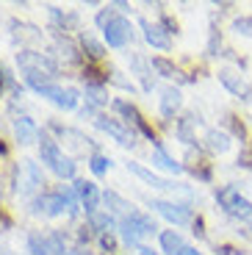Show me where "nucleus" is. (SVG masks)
<instances>
[{
  "label": "nucleus",
  "instance_id": "nucleus-1",
  "mask_svg": "<svg viewBox=\"0 0 252 255\" xmlns=\"http://www.w3.org/2000/svg\"><path fill=\"white\" fill-rule=\"evenodd\" d=\"M39 150H42V161L50 166L56 175H61V178H72V175H75V164H72V158H67V155L58 150V144L47 133H42Z\"/></svg>",
  "mask_w": 252,
  "mask_h": 255
},
{
  "label": "nucleus",
  "instance_id": "nucleus-18",
  "mask_svg": "<svg viewBox=\"0 0 252 255\" xmlns=\"http://www.w3.org/2000/svg\"><path fill=\"white\" fill-rule=\"evenodd\" d=\"M161 247H164V253H169V255H180L183 250H186V244H183L180 233L164 230V233H161Z\"/></svg>",
  "mask_w": 252,
  "mask_h": 255
},
{
  "label": "nucleus",
  "instance_id": "nucleus-19",
  "mask_svg": "<svg viewBox=\"0 0 252 255\" xmlns=\"http://www.w3.org/2000/svg\"><path fill=\"white\" fill-rule=\"evenodd\" d=\"M205 141H208V147L214 153H227V150H230V136L222 133V130H208Z\"/></svg>",
  "mask_w": 252,
  "mask_h": 255
},
{
  "label": "nucleus",
  "instance_id": "nucleus-30",
  "mask_svg": "<svg viewBox=\"0 0 252 255\" xmlns=\"http://www.w3.org/2000/svg\"><path fill=\"white\" fill-rule=\"evenodd\" d=\"M139 255H158V253H152L150 247H141V250H139Z\"/></svg>",
  "mask_w": 252,
  "mask_h": 255
},
{
  "label": "nucleus",
  "instance_id": "nucleus-12",
  "mask_svg": "<svg viewBox=\"0 0 252 255\" xmlns=\"http://www.w3.org/2000/svg\"><path fill=\"white\" fill-rule=\"evenodd\" d=\"M141 28H144V39L150 42L152 47H158V50H166V47H169V36H166V31H164L161 25L141 22Z\"/></svg>",
  "mask_w": 252,
  "mask_h": 255
},
{
  "label": "nucleus",
  "instance_id": "nucleus-4",
  "mask_svg": "<svg viewBox=\"0 0 252 255\" xmlns=\"http://www.w3.org/2000/svg\"><path fill=\"white\" fill-rule=\"evenodd\" d=\"M103 33H106V42L111 47H125L133 39V28H130V22H127L125 17H114L111 22L103 28Z\"/></svg>",
  "mask_w": 252,
  "mask_h": 255
},
{
  "label": "nucleus",
  "instance_id": "nucleus-13",
  "mask_svg": "<svg viewBox=\"0 0 252 255\" xmlns=\"http://www.w3.org/2000/svg\"><path fill=\"white\" fill-rule=\"evenodd\" d=\"M219 81L225 83L227 89L233 92V95H239V97H244V100H252V89L247 86L241 78H236L233 72H219Z\"/></svg>",
  "mask_w": 252,
  "mask_h": 255
},
{
  "label": "nucleus",
  "instance_id": "nucleus-31",
  "mask_svg": "<svg viewBox=\"0 0 252 255\" xmlns=\"http://www.w3.org/2000/svg\"><path fill=\"white\" fill-rule=\"evenodd\" d=\"M70 255H86V253H70Z\"/></svg>",
  "mask_w": 252,
  "mask_h": 255
},
{
  "label": "nucleus",
  "instance_id": "nucleus-2",
  "mask_svg": "<svg viewBox=\"0 0 252 255\" xmlns=\"http://www.w3.org/2000/svg\"><path fill=\"white\" fill-rule=\"evenodd\" d=\"M152 230H155V222H152L150 217H144V214H130V217H122L120 219L122 242L130 244V247H136L139 239L147 236V233H152Z\"/></svg>",
  "mask_w": 252,
  "mask_h": 255
},
{
  "label": "nucleus",
  "instance_id": "nucleus-9",
  "mask_svg": "<svg viewBox=\"0 0 252 255\" xmlns=\"http://www.w3.org/2000/svg\"><path fill=\"white\" fill-rule=\"evenodd\" d=\"M75 191H78L81 205L86 208V214H89V217H95V214H97V203H100V191H97V186L95 183H86V180H78Z\"/></svg>",
  "mask_w": 252,
  "mask_h": 255
},
{
  "label": "nucleus",
  "instance_id": "nucleus-14",
  "mask_svg": "<svg viewBox=\"0 0 252 255\" xmlns=\"http://www.w3.org/2000/svg\"><path fill=\"white\" fill-rule=\"evenodd\" d=\"M114 109L120 111V114H125V120H127V122H133V125H139L141 130H144V133H147V136H150V139H152V130H150V128L144 125V120H141V114H139V111H136V109H133L130 103H125V100H114Z\"/></svg>",
  "mask_w": 252,
  "mask_h": 255
},
{
  "label": "nucleus",
  "instance_id": "nucleus-3",
  "mask_svg": "<svg viewBox=\"0 0 252 255\" xmlns=\"http://www.w3.org/2000/svg\"><path fill=\"white\" fill-rule=\"evenodd\" d=\"M216 200H219V205L227 211V214H233V217H244V219L252 217V205L241 197V191L236 189V186H225V189H219L216 191Z\"/></svg>",
  "mask_w": 252,
  "mask_h": 255
},
{
  "label": "nucleus",
  "instance_id": "nucleus-27",
  "mask_svg": "<svg viewBox=\"0 0 252 255\" xmlns=\"http://www.w3.org/2000/svg\"><path fill=\"white\" fill-rule=\"evenodd\" d=\"M92 228L95 230H108L111 228V217H108V214H95V217H92Z\"/></svg>",
  "mask_w": 252,
  "mask_h": 255
},
{
  "label": "nucleus",
  "instance_id": "nucleus-24",
  "mask_svg": "<svg viewBox=\"0 0 252 255\" xmlns=\"http://www.w3.org/2000/svg\"><path fill=\"white\" fill-rule=\"evenodd\" d=\"M191 125H194V117H186V120H180V128H177V136H180V141H194V136H191Z\"/></svg>",
  "mask_w": 252,
  "mask_h": 255
},
{
  "label": "nucleus",
  "instance_id": "nucleus-22",
  "mask_svg": "<svg viewBox=\"0 0 252 255\" xmlns=\"http://www.w3.org/2000/svg\"><path fill=\"white\" fill-rule=\"evenodd\" d=\"M83 50H86L92 58H103V53H106V50H103V45L97 42L95 36H83Z\"/></svg>",
  "mask_w": 252,
  "mask_h": 255
},
{
  "label": "nucleus",
  "instance_id": "nucleus-25",
  "mask_svg": "<svg viewBox=\"0 0 252 255\" xmlns=\"http://www.w3.org/2000/svg\"><path fill=\"white\" fill-rule=\"evenodd\" d=\"M89 166H92V172H95V175H106V169L111 166V161H108L106 155H92Z\"/></svg>",
  "mask_w": 252,
  "mask_h": 255
},
{
  "label": "nucleus",
  "instance_id": "nucleus-26",
  "mask_svg": "<svg viewBox=\"0 0 252 255\" xmlns=\"http://www.w3.org/2000/svg\"><path fill=\"white\" fill-rule=\"evenodd\" d=\"M233 31L236 33H244V36H252V17H239L233 22Z\"/></svg>",
  "mask_w": 252,
  "mask_h": 255
},
{
  "label": "nucleus",
  "instance_id": "nucleus-6",
  "mask_svg": "<svg viewBox=\"0 0 252 255\" xmlns=\"http://www.w3.org/2000/svg\"><path fill=\"white\" fill-rule=\"evenodd\" d=\"M36 92L42 97H47L50 103H56L58 109H75V103H78V92L75 89H61V86H56V83L39 86Z\"/></svg>",
  "mask_w": 252,
  "mask_h": 255
},
{
  "label": "nucleus",
  "instance_id": "nucleus-32",
  "mask_svg": "<svg viewBox=\"0 0 252 255\" xmlns=\"http://www.w3.org/2000/svg\"><path fill=\"white\" fill-rule=\"evenodd\" d=\"M250 225H252V217H250Z\"/></svg>",
  "mask_w": 252,
  "mask_h": 255
},
{
  "label": "nucleus",
  "instance_id": "nucleus-10",
  "mask_svg": "<svg viewBox=\"0 0 252 255\" xmlns=\"http://www.w3.org/2000/svg\"><path fill=\"white\" fill-rule=\"evenodd\" d=\"M14 133H17V141H19V144H33V141L42 139V136H39V128L33 125L28 117H19V120H14Z\"/></svg>",
  "mask_w": 252,
  "mask_h": 255
},
{
  "label": "nucleus",
  "instance_id": "nucleus-17",
  "mask_svg": "<svg viewBox=\"0 0 252 255\" xmlns=\"http://www.w3.org/2000/svg\"><path fill=\"white\" fill-rule=\"evenodd\" d=\"M180 103H183V97H180V92H177V89H164V92H161V114H164V117H175V111L180 109Z\"/></svg>",
  "mask_w": 252,
  "mask_h": 255
},
{
  "label": "nucleus",
  "instance_id": "nucleus-21",
  "mask_svg": "<svg viewBox=\"0 0 252 255\" xmlns=\"http://www.w3.org/2000/svg\"><path fill=\"white\" fill-rule=\"evenodd\" d=\"M150 67H152V70H158L164 78H175V75H180V72H177L175 67H172V64L166 61V58H152V64H150Z\"/></svg>",
  "mask_w": 252,
  "mask_h": 255
},
{
  "label": "nucleus",
  "instance_id": "nucleus-23",
  "mask_svg": "<svg viewBox=\"0 0 252 255\" xmlns=\"http://www.w3.org/2000/svg\"><path fill=\"white\" fill-rule=\"evenodd\" d=\"M86 97L95 103V106H103V103H108L106 92H103L100 86H92V83H86Z\"/></svg>",
  "mask_w": 252,
  "mask_h": 255
},
{
  "label": "nucleus",
  "instance_id": "nucleus-20",
  "mask_svg": "<svg viewBox=\"0 0 252 255\" xmlns=\"http://www.w3.org/2000/svg\"><path fill=\"white\" fill-rule=\"evenodd\" d=\"M103 200L111 205V211H117V214H122V217H130V214H136V211H130L133 205H127L125 200H122L120 194H114V191H106V194H103Z\"/></svg>",
  "mask_w": 252,
  "mask_h": 255
},
{
  "label": "nucleus",
  "instance_id": "nucleus-16",
  "mask_svg": "<svg viewBox=\"0 0 252 255\" xmlns=\"http://www.w3.org/2000/svg\"><path fill=\"white\" fill-rule=\"evenodd\" d=\"M152 164L155 166H161V169H164V172H183V166L177 164L175 158H172L169 153H166L164 147H155V150H152Z\"/></svg>",
  "mask_w": 252,
  "mask_h": 255
},
{
  "label": "nucleus",
  "instance_id": "nucleus-29",
  "mask_svg": "<svg viewBox=\"0 0 252 255\" xmlns=\"http://www.w3.org/2000/svg\"><path fill=\"white\" fill-rule=\"evenodd\" d=\"M180 255H202V253H197V250H191V247H186V250H183V253Z\"/></svg>",
  "mask_w": 252,
  "mask_h": 255
},
{
  "label": "nucleus",
  "instance_id": "nucleus-5",
  "mask_svg": "<svg viewBox=\"0 0 252 255\" xmlns=\"http://www.w3.org/2000/svg\"><path fill=\"white\" fill-rule=\"evenodd\" d=\"M150 208H155L161 217H166L172 225H189L191 211L180 203H166V200H150Z\"/></svg>",
  "mask_w": 252,
  "mask_h": 255
},
{
  "label": "nucleus",
  "instance_id": "nucleus-7",
  "mask_svg": "<svg viewBox=\"0 0 252 255\" xmlns=\"http://www.w3.org/2000/svg\"><path fill=\"white\" fill-rule=\"evenodd\" d=\"M95 122H97V128H100V130H106L108 136H114V139L120 141V144H125V147L136 144V136H133V130H125V128H122L117 120H108V117H97Z\"/></svg>",
  "mask_w": 252,
  "mask_h": 255
},
{
  "label": "nucleus",
  "instance_id": "nucleus-15",
  "mask_svg": "<svg viewBox=\"0 0 252 255\" xmlns=\"http://www.w3.org/2000/svg\"><path fill=\"white\" fill-rule=\"evenodd\" d=\"M22 172H25V183L22 186H17L22 194H28V191H33L36 186H42V172H39V166L33 164V161H22Z\"/></svg>",
  "mask_w": 252,
  "mask_h": 255
},
{
  "label": "nucleus",
  "instance_id": "nucleus-8",
  "mask_svg": "<svg viewBox=\"0 0 252 255\" xmlns=\"http://www.w3.org/2000/svg\"><path fill=\"white\" fill-rule=\"evenodd\" d=\"M28 247H31L33 255H61L64 253L58 236H39V233H33L28 239Z\"/></svg>",
  "mask_w": 252,
  "mask_h": 255
},
{
  "label": "nucleus",
  "instance_id": "nucleus-11",
  "mask_svg": "<svg viewBox=\"0 0 252 255\" xmlns=\"http://www.w3.org/2000/svg\"><path fill=\"white\" fill-rule=\"evenodd\" d=\"M127 169H130L133 175H139V178L144 180V183L155 186V189H166V191H172V189H180V186L169 183V180H164V178H158V175H152L150 169H144V166H139V164H127Z\"/></svg>",
  "mask_w": 252,
  "mask_h": 255
},
{
  "label": "nucleus",
  "instance_id": "nucleus-28",
  "mask_svg": "<svg viewBox=\"0 0 252 255\" xmlns=\"http://www.w3.org/2000/svg\"><path fill=\"white\" fill-rule=\"evenodd\" d=\"M58 50H64L61 56H67V58H75V47H72L70 42H58Z\"/></svg>",
  "mask_w": 252,
  "mask_h": 255
}]
</instances>
